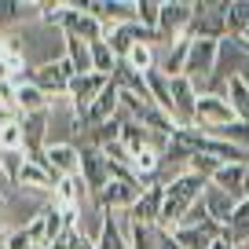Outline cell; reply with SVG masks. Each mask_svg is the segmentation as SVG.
I'll return each mask as SVG.
<instances>
[{
    "instance_id": "obj_16",
    "label": "cell",
    "mask_w": 249,
    "mask_h": 249,
    "mask_svg": "<svg viewBox=\"0 0 249 249\" xmlns=\"http://www.w3.org/2000/svg\"><path fill=\"white\" fill-rule=\"evenodd\" d=\"M55 183H59V176H52V172H48L44 154H40V161H37V158H30V161L22 165V172H18V179H15L18 191H40V195H48V198H52Z\"/></svg>"
},
{
    "instance_id": "obj_34",
    "label": "cell",
    "mask_w": 249,
    "mask_h": 249,
    "mask_svg": "<svg viewBox=\"0 0 249 249\" xmlns=\"http://www.w3.org/2000/svg\"><path fill=\"white\" fill-rule=\"evenodd\" d=\"M4 216H8V213H4V198H0V249H4V246H8V227H4Z\"/></svg>"
},
{
    "instance_id": "obj_13",
    "label": "cell",
    "mask_w": 249,
    "mask_h": 249,
    "mask_svg": "<svg viewBox=\"0 0 249 249\" xmlns=\"http://www.w3.org/2000/svg\"><path fill=\"white\" fill-rule=\"evenodd\" d=\"M161 205H165V183H161V179H154V183L143 187V195H140V202L132 205L128 220L147 224V227H161Z\"/></svg>"
},
{
    "instance_id": "obj_7",
    "label": "cell",
    "mask_w": 249,
    "mask_h": 249,
    "mask_svg": "<svg viewBox=\"0 0 249 249\" xmlns=\"http://www.w3.org/2000/svg\"><path fill=\"white\" fill-rule=\"evenodd\" d=\"M140 195H143L140 179H110V187L95 198V205H99V213H132Z\"/></svg>"
},
{
    "instance_id": "obj_18",
    "label": "cell",
    "mask_w": 249,
    "mask_h": 249,
    "mask_svg": "<svg viewBox=\"0 0 249 249\" xmlns=\"http://www.w3.org/2000/svg\"><path fill=\"white\" fill-rule=\"evenodd\" d=\"M187 52H191V37H176L172 44H165V52H161V59H158V70L165 73V77H183V70H187Z\"/></svg>"
},
{
    "instance_id": "obj_20",
    "label": "cell",
    "mask_w": 249,
    "mask_h": 249,
    "mask_svg": "<svg viewBox=\"0 0 249 249\" xmlns=\"http://www.w3.org/2000/svg\"><path fill=\"white\" fill-rule=\"evenodd\" d=\"M216 95H224L227 107H231V114L238 117V121L249 124V85H246V81H242V77H231Z\"/></svg>"
},
{
    "instance_id": "obj_3",
    "label": "cell",
    "mask_w": 249,
    "mask_h": 249,
    "mask_svg": "<svg viewBox=\"0 0 249 249\" xmlns=\"http://www.w3.org/2000/svg\"><path fill=\"white\" fill-rule=\"evenodd\" d=\"M59 30H62V37H77V40H85V44H95V40H103V33H107L103 22L85 4H66V11H62V18H59Z\"/></svg>"
},
{
    "instance_id": "obj_29",
    "label": "cell",
    "mask_w": 249,
    "mask_h": 249,
    "mask_svg": "<svg viewBox=\"0 0 249 249\" xmlns=\"http://www.w3.org/2000/svg\"><path fill=\"white\" fill-rule=\"evenodd\" d=\"M220 165H224L220 158L205 154V150H195V154H191V161H187V169H191V172H198V176H205V179H213Z\"/></svg>"
},
{
    "instance_id": "obj_14",
    "label": "cell",
    "mask_w": 249,
    "mask_h": 249,
    "mask_svg": "<svg viewBox=\"0 0 249 249\" xmlns=\"http://www.w3.org/2000/svg\"><path fill=\"white\" fill-rule=\"evenodd\" d=\"M44 165L52 176H81V147L73 143H48L44 147Z\"/></svg>"
},
{
    "instance_id": "obj_8",
    "label": "cell",
    "mask_w": 249,
    "mask_h": 249,
    "mask_svg": "<svg viewBox=\"0 0 249 249\" xmlns=\"http://www.w3.org/2000/svg\"><path fill=\"white\" fill-rule=\"evenodd\" d=\"M81 179H85L92 198H99L110 187V161H107V154H103L99 147H88V143L81 147Z\"/></svg>"
},
{
    "instance_id": "obj_11",
    "label": "cell",
    "mask_w": 249,
    "mask_h": 249,
    "mask_svg": "<svg viewBox=\"0 0 249 249\" xmlns=\"http://www.w3.org/2000/svg\"><path fill=\"white\" fill-rule=\"evenodd\" d=\"M117 114H121V88L110 81L107 92H103L99 99H95L92 107L81 114V132H88V128H99V124H110Z\"/></svg>"
},
{
    "instance_id": "obj_27",
    "label": "cell",
    "mask_w": 249,
    "mask_h": 249,
    "mask_svg": "<svg viewBox=\"0 0 249 249\" xmlns=\"http://www.w3.org/2000/svg\"><path fill=\"white\" fill-rule=\"evenodd\" d=\"M172 238L179 242L183 249H209L213 246V234H205V231H198V227H172Z\"/></svg>"
},
{
    "instance_id": "obj_35",
    "label": "cell",
    "mask_w": 249,
    "mask_h": 249,
    "mask_svg": "<svg viewBox=\"0 0 249 249\" xmlns=\"http://www.w3.org/2000/svg\"><path fill=\"white\" fill-rule=\"evenodd\" d=\"M242 40H246V48H249V30H246V33H242Z\"/></svg>"
},
{
    "instance_id": "obj_22",
    "label": "cell",
    "mask_w": 249,
    "mask_h": 249,
    "mask_svg": "<svg viewBox=\"0 0 249 249\" xmlns=\"http://www.w3.org/2000/svg\"><path fill=\"white\" fill-rule=\"evenodd\" d=\"M224 231L231 234V242L238 249H249V198H246V202H238V209H234L231 224H227Z\"/></svg>"
},
{
    "instance_id": "obj_28",
    "label": "cell",
    "mask_w": 249,
    "mask_h": 249,
    "mask_svg": "<svg viewBox=\"0 0 249 249\" xmlns=\"http://www.w3.org/2000/svg\"><path fill=\"white\" fill-rule=\"evenodd\" d=\"M213 136H220L224 143H234V147L249 150V124L246 121H231V124H224V128H216Z\"/></svg>"
},
{
    "instance_id": "obj_2",
    "label": "cell",
    "mask_w": 249,
    "mask_h": 249,
    "mask_svg": "<svg viewBox=\"0 0 249 249\" xmlns=\"http://www.w3.org/2000/svg\"><path fill=\"white\" fill-rule=\"evenodd\" d=\"M246 62H249L246 40H242V37H224V40H220V52H216V70H213L209 92H220L231 77H238Z\"/></svg>"
},
{
    "instance_id": "obj_24",
    "label": "cell",
    "mask_w": 249,
    "mask_h": 249,
    "mask_svg": "<svg viewBox=\"0 0 249 249\" xmlns=\"http://www.w3.org/2000/svg\"><path fill=\"white\" fill-rule=\"evenodd\" d=\"M249 30V0H227V37H242Z\"/></svg>"
},
{
    "instance_id": "obj_26",
    "label": "cell",
    "mask_w": 249,
    "mask_h": 249,
    "mask_svg": "<svg viewBox=\"0 0 249 249\" xmlns=\"http://www.w3.org/2000/svg\"><path fill=\"white\" fill-rule=\"evenodd\" d=\"M0 150H26L22 121H18V117H8V121H0Z\"/></svg>"
},
{
    "instance_id": "obj_4",
    "label": "cell",
    "mask_w": 249,
    "mask_h": 249,
    "mask_svg": "<svg viewBox=\"0 0 249 249\" xmlns=\"http://www.w3.org/2000/svg\"><path fill=\"white\" fill-rule=\"evenodd\" d=\"M195 22V4L191 0H161V18H158V33L165 44H172L176 37H187Z\"/></svg>"
},
{
    "instance_id": "obj_21",
    "label": "cell",
    "mask_w": 249,
    "mask_h": 249,
    "mask_svg": "<svg viewBox=\"0 0 249 249\" xmlns=\"http://www.w3.org/2000/svg\"><path fill=\"white\" fill-rule=\"evenodd\" d=\"M62 59L70 62L73 77H77V73H92V44H85V40L62 37Z\"/></svg>"
},
{
    "instance_id": "obj_15",
    "label": "cell",
    "mask_w": 249,
    "mask_h": 249,
    "mask_svg": "<svg viewBox=\"0 0 249 249\" xmlns=\"http://www.w3.org/2000/svg\"><path fill=\"white\" fill-rule=\"evenodd\" d=\"M85 198H92V195H88V187H85L81 176H62L59 183H55V191H52V205H59L62 213H70L73 220H77Z\"/></svg>"
},
{
    "instance_id": "obj_9",
    "label": "cell",
    "mask_w": 249,
    "mask_h": 249,
    "mask_svg": "<svg viewBox=\"0 0 249 249\" xmlns=\"http://www.w3.org/2000/svg\"><path fill=\"white\" fill-rule=\"evenodd\" d=\"M231 121H238V117L231 114V107H227L224 95H216V92L198 95L195 128H202V132H216V128H224V124H231Z\"/></svg>"
},
{
    "instance_id": "obj_32",
    "label": "cell",
    "mask_w": 249,
    "mask_h": 249,
    "mask_svg": "<svg viewBox=\"0 0 249 249\" xmlns=\"http://www.w3.org/2000/svg\"><path fill=\"white\" fill-rule=\"evenodd\" d=\"M158 249H183V246L172 238V231H165V227H161V234H158Z\"/></svg>"
},
{
    "instance_id": "obj_31",
    "label": "cell",
    "mask_w": 249,
    "mask_h": 249,
    "mask_svg": "<svg viewBox=\"0 0 249 249\" xmlns=\"http://www.w3.org/2000/svg\"><path fill=\"white\" fill-rule=\"evenodd\" d=\"M73 249H95V238H92V234H85V231L77 227V234H73Z\"/></svg>"
},
{
    "instance_id": "obj_5",
    "label": "cell",
    "mask_w": 249,
    "mask_h": 249,
    "mask_svg": "<svg viewBox=\"0 0 249 249\" xmlns=\"http://www.w3.org/2000/svg\"><path fill=\"white\" fill-rule=\"evenodd\" d=\"M70 81H73V70H70V62H66V59H52V62L33 66V85H37L48 99H55V95H59V99H66Z\"/></svg>"
},
{
    "instance_id": "obj_1",
    "label": "cell",
    "mask_w": 249,
    "mask_h": 249,
    "mask_svg": "<svg viewBox=\"0 0 249 249\" xmlns=\"http://www.w3.org/2000/svg\"><path fill=\"white\" fill-rule=\"evenodd\" d=\"M205 183H209V179L198 176V172H191V169H183L179 176H172L169 183H165V205H161V227L165 231H172V227L183 224V216L202 202Z\"/></svg>"
},
{
    "instance_id": "obj_23",
    "label": "cell",
    "mask_w": 249,
    "mask_h": 249,
    "mask_svg": "<svg viewBox=\"0 0 249 249\" xmlns=\"http://www.w3.org/2000/svg\"><path fill=\"white\" fill-rule=\"evenodd\" d=\"M117 66H121V59L110 52V44H107V40H95V44H92V70L103 73V77H114Z\"/></svg>"
},
{
    "instance_id": "obj_30",
    "label": "cell",
    "mask_w": 249,
    "mask_h": 249,
    "mask_svg": "<svg viewBox=\"0 0 249 249\" xmlns=\"http://www.w3.org/2000/svg\"><path fill=\"white\" fill-rule=\"evenodd\" d=\"M136 18L140 26L158 33V18H161V0H136Z\"/></svg>"
},
{
    "instance_id": "obj_6",
    "label": "cell",
    "mask_w": 249,
    "mask_h": 249,
    "mask_svg": "<svg viewBox=\"0 0 249 249\" xmlns=\"http://www.w3.org/2000/svg\"><path fill=\"white\" fill-rule=\"evenodd\" d=\"M187 37L224 40L227 37V0H220V4H195V22H191Z\"/></svg>"
},
{
    "instance_id": "obj_33",
    "label": "cell",
    "mask_w": 249,
    "mask_h": 249,
    "mask_svg": "<svg viewBox=\"0 0 249 249\" xmlns=\"http://www.w3.org/2000/svg\"><path fill=\"white\" fill-rule=\"evenodd\" d=\"M209 249H238V246L231 242V234H227V231H220L216 238H213V246H209Z\"/></svg>"
},
{
    "instance_id": "obj_10",
    "label": "cell",
    "mask_w": 249,
    "mask_h": 249,
    "mask_svg": "<svg viewBox=\"0 0 249 249\" xmlns=\"http://www.w3.org/2000/svg\"><path fill=\"white\" fill-rule=\"evenodd\" d=\"M107 85H110V77H103V73H77V77L70 81V92H66V103L73 107V114H85L88 107H92L95 99H99L103 92H107Z\"/></svg>"
},
{
    "instance_id": "obj_25",
    "label": "cell",
    "mask_w": 249,
    "mask_h": 249,
    "mask_svg": "<svg viewBox=\"0 0 249 249\" xmlns=\"http://www.w3.org/2000/svg\"><path fill=\"white\" fill-rule=\"evenodd\" d=\"M26 161H30V154H26V150H0V176L15 187V179H18V172H22Z\"/></svg>"
},
{
    "instance_id": "obj_19",
    "label": "cell",
    "mask_w": 249,
    "mask_h": 249,
    "mask_svg": "<svg viewBox=\"0 0 249 249\" xmlns=\"http://www.w3.org/2000/svg\"><path fill=\"white\" fill-rule=\"evenodd\" d=\"M202 205H205V213H209V216L216 220L220 227H227V224H231L234 209H238V202H234L231 195H224V191H220V187H213V183H205V195H202Z\"/></svg>"
},
{
    "instance_id": "obj_12",
    "label": "cell",
    "mask_w": 249,
    "mask_h": 249,
    "mask_svg": "<svg viewBox=\"0 0 249 249\" xmlns=\"http://www.w3.org/2000/svg\"><path fill=\"white\" fill-rule=\"evenodd\" d=\"M198 95H202V92L195 88V81H187V77L172 81V121H176L179 128H195Z\"/></svg>"
},
{
    "instance_id": "obj_17",
    "label": "cell",
    "mask_w": 249,
    "mask_h": 249,
    "mask_svg": "<svg viewBox=\"0 0 249 249\" xmlns=\"http://www.w3.org/2000/svg\"><path fill=\"white\" fill-rule=\"evenodd\" d=\"M128 220L124 213H103L99 234H95V249H128Z\"/></svg>"
}]
</instances>
